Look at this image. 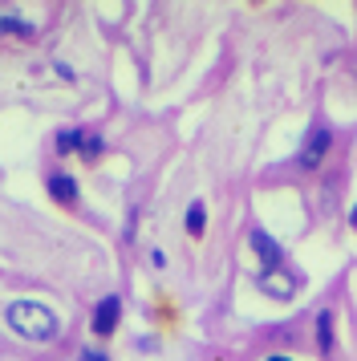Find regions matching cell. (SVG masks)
I'll list each match as a JSON object with an SVG mask.
<instances>
[{
	"label": "cell",
	"instance_id": "6",
	"mask_svg": "<svg viewBox=\"0 0 357 361\" xmlns=\"http://www.w3.org/2000/svg\"><path fill=\"white\" fill-rule=\"evenodd\" d=\"M49 195L57 199V203H65V207H73L78 203V183L69 179V175H61V171H53L49 175Z\"/></svg>",
	"mask_w": 357,
	"mask_h": 361
},
{
	"label": "cell",
	"instance_id": "7",
	"mask_svg": "<svg viewBox=\"0 0 357 361\" xmlns=\"http://www.w3.org/2000/svg\"><path fill=\"white\" fill-rule=\"evenodd\" d=\"M203 228H207V212H203V203H191L187 207V231L191 235H203Z\"/></svg>",
	"mask_w": 357,
	"mask_h": 361
},
{
	"label": "cell",
	"instance_id": "3",
	"mask_svg": "<svg viewBox=\"0 0 357 361\" xmlns=\"http://www.w3.org/2000/svg\"><path fill=\"white\" fill-rule=\"evenodd\" d=\"M296 284H301V280L292 276V272H280V268L260 276V288H264L268 296H276V300H289V296L296 293Z\"/></svg>",
	"mask_w": 357,
	"mask_h": 361
},
{
	"label": "cell",
	"instance_id": "4",
	"mask_svg": "<svg viewBox=\"0 0 357 361\" xmlns=\"http://www.w3.org/2000/svg\"><path fill=\"white\" fill-rule=\"evenodd\" d=\"M118 312H122V300H118V296H106V300L97 305V312H94V333L97 337H110L114 329H118Z\"/></svg>",
	"mask_w": 357,
	"mask_h": 361
},
{
	"label": "cell",
	"instance_id": "11",
	"mask_svg": "<svg viewBox=\"0 0 357 361\" xmlns=\"http://www.w3.org/2000/svg\"><path fill=\"white\" fill-rule=\"evenodd\" d=\"M78 147H81V134H78V130L57 134V150H61V154H69V150H78Z\"/></svg>",
	"mask_w": 357,
	"mask_h": 361
},
{
	"label": "cell",
	"instance_id": "9",
	"mask_svg": "<svg viewBox=\"0 0 357 361\" xmlns=\"http://www.w3.org/2000/svg\"><path fill=\"white\" fill-rule=\"evenodd\" d=\"M329 333H333V321H329V312H321V317H317V341H321V349H329V345H333V337H329Z\"/></svg>",
	"mask_w": 357,
	"mask_h": 361
},
{
	"label": "cell",
	"instance_id": "2",
	"mask_svg": "<svg viewBox=\"0 0 357 361\" xmlns=\"http://www.w3.org/2000/svg\"><path fill=\"white\" fill-rule=\"evenodd\" d=\"M329 142H333V134L325 130V126H317V130L305 138L301 154H296V166H301V171H317V166H321V159L329 154Z\"/></svg>",
	"mask_w": 357,
	"mask_h": 361
},
{
	"label": "cell",
	"instance_id": "10",
	"mask_svg": "<svg viewBox=\"0 0 357 361\" xmlns=\"http://www.w3.org/2000/svg\"><path fill=\"white\" fill-rule=\"evenodd\" d=\"M81 154H85V159H97V154H102V138H97V134H81Z\"/></svg>",
	"mask_w": 357,
	"mask_h": 361
},
{
	"label": "cell",
	"instance_id": "13",
	"mask_svg": "<svg viewBox=\"0 0 357 361\" xmlns=\"http://www.w3.org/2000/svg\"><path fill=\"white\" fill-rule=\"evenodd\" d=\"M349 224H353V228H357V207H353V212H349Z\"/></svg>",
	"mask_w": 357,
	"mask_h": 361
},
{
	"label": "cell",
	"instance_id": "1",
	"mask_svg": "<svg viewBox=\"0 0 357 361\" xmlns=\"http://www.w3.org/2000/svg\"><path fill=\"white\" fill-rule=\"evenodd\" d=\"M8 325H13L20 337L49 341V337L57 333V317H53L49 305H41V300H13V305H8Z\"/></svg>",
	"mask_w": 357,
	"mask_h": 361
},
{
	"label": "cell",
	"instance_id": "14",
	"mask_svg": "<svg viewBox=\"0 0 357 361\" xmlns=\"http://www.w3.org/2000/svg\"><path fill=\"white\" fill-rule=\"evenodd\" d=\"M268 361H292V357H268Z\"/></svg>",
	"mask_w": 357,
	"mask_h": 361
},
{
	"label": "cell",
	"instance_id": "8",
	"mask_svg": "<svg viewBox=\"0 0 357 361\" xmlns=\"http://www.w3.org/2000/svg\"><path fill=\"white\" fill-rule=\"evenodd\" d=\"M0 29H4V33H16V37H29L32 33L29 20H16V17H0Z\"/></svg>",
	"mask_w": 357,
	"mask_h": 361
},
{
	"label": "cell",
	"instance_id": "12",
	"mask_svg": "<svg viewBox=\"0 0 357 361\" xmlns=\"http://www.w3.org/2000/svg\"><path fill=\"white\" fill-rule=\"evenodd\" d=\"M78 361H106V353H97V349H81Z\"/></svg>",
	"mask_w": 357,
	"mask_h": 361
},
{
	"label": "cell",
	"instance_id": "5",
	"mask_svg": "<svg viewBox=\"0 0 357 361\" xmlns=\"http://www.w3.org/2000/svg\"><path fill=\"white\" fill-rule=\"evenodd\" d=\"M252 247H256V252H260V260H264V272H276V268H280L284 252L276 247L272 235H264V231H252Z\"/></svg>",
	"mask_w": 357,
	"mask_h": 361
}]
</instances>
